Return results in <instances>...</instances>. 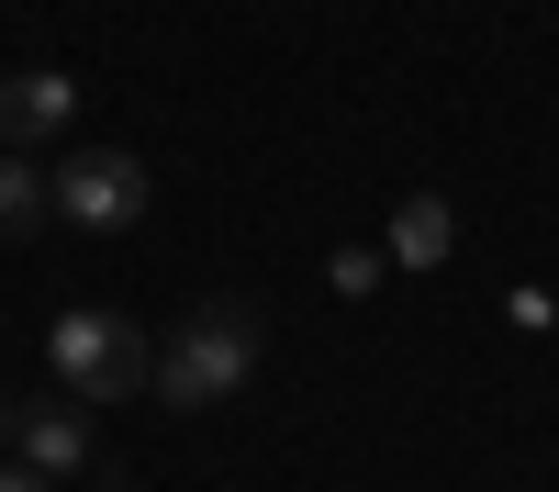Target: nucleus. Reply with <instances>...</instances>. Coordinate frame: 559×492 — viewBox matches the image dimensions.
<instances>
[{
  "instance_id": "1",
  "label": "nucleus",
  "mask_w": 559,
  "mask_h": 492,
  "mask_svg": "<svg viewBox=\"0 0 559 492\" xmlns=\"http://www.w3.org/2000/svg\"><path fill=\"white\" fill-rule=\"evenodd\" d=\"M258 381V313L247 302H191V325L157 347V403L202 415V403H236Z\"/></svg>"
},
{
  "instance_id": "2",
  "label": "nucleus",
  "mask_w": 559,
  "mask_h": 492,
  "mask_svg": "<svg viewBox=\"0 0 559 492\" xmlns=\"http://www.w3.org/2000/svg\"><path fill=\"white\" fill-rule=\"evenodd\" d=\"M45 370H57L68 403H134V392H157V347L134 336L123 313L79 302V313H57V325H45Z\"/></svg>"
},
{
  "instance_id": "3",
  "label": "nucleus",
  "mask_w": 559,
  "mask_h": 492,
  "mask_svg": "<svg viewBox=\"0 0 559 492\" xmlns=\"http://www.w3.org/2000/svg\"><path fill=\"white\" fill-rule=\"evenodd\" d=\"M57 213L90 224V236L146 224V157H123V146H79V157L57 168Z\"/></svg>"
},
{
  "instance_id": "4",
  "label": "nucleus",
  "mask_w": 559,
  "mask_h": 492,
  "mask_svg": "<svg viewBox=\"0 0 559 492\" xmlns=\"http://www.w3.org/2000/svg\"><path fill=\"white\" fill-rule=\"evenodd\" d=\"M79 123V79L68 68H12V79H0V146H45V134H68Z\"/></svg>"
},
{
  "instance_id": "5",
  "label": "nucleus",
  "mask_w": 559,
  "mask_h": 492,
  "mask_svg": "<svg viewBox=\"0 0 559 492\" xmlns=\"http://www.w3.org/2000/svg\"><path fill=\"white\" fill-rule=\"evenodd\" d=\"M12 436H23V470L34 481H68V470H90V403H23L12 415Z\"/></svg>"
},
{
  "instance_id": "6",
  "label": "nucleus",
  "mask_w": 559,
  "mask_h": 492,
  "mask_svg": "<svg viewBox=\"0 0 559 492\" xmlns=\"http://www.w3.org/2000/svg\"><path fill=\"white\" fill-rule=\"evenodd\" d=\"M45 213H57V179H45L34 157H12V146H0V247H12V236H34Z\"/></svg>"
},
{
  "instance_id": "7",
  "label": "nucleus",
  "mask_w": 559,
  "mask_h": 492,
  "mask_svg": "<svg viewBox=\"0 0 559 492\" xmlns=\"http://www.w3.org/2000/svg\"><path fill=\"white\" fill-rule=\"evenodd\" d=\"M448 247H459V224H448V202H437V191H414V202L392 213V257H403V268H437Z\"/></svg>"
},
{
  "instance_id": "8",
  "label": "nucleus",
  "mask_w": 559,
  "mask_h": 492,
  "mask_svg": "<svg viewBox=\"0 0 559 492\" xmlns=\"http://www.w3.org/2000/svg\"><path fill=\"white\" fill-rule=\"evenodd\" d=\"M0 492H45V481H34V470H0Z\"/></svg>"
},
{
  "instance_id": "9",
  "label": "nucleus",
  "mask_w": 559,
  "mask_h": 492,
  "mask_svg": "<svg viewBox=\"0 0 559 492\" xmlns=\"http://www.w3.org/2000/svg\"><path fill=\"white\" fill-rule=\"evenodd\" d=\"M0 447H12V403H0Z\"/></svg>"
},
{
  "instance_id": "10",
  "label": "nucleus",
  "mask_w": 559,
  "mask_h": 492,
  "mask_svg": "<svg viewBox=\"0 0 559 492\" xmlns=\"http://www.w3.org/2000/svg\"><path fill=\"white\" fill-rule=\"evenodd\" d=\"M102 492H134V481H102Z\"/></svg>"
}]
</instances>
